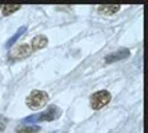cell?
Returning <instances> with one entry per match:
<instances>
[{"label":"cell","mask_w":148,"mask_h":133,"mask_svg":"<svg viewBox=\"0 0 148 133\" xmlns=\"http://www.w3.org/2000/svg\"><path fill=\"white\" fill-rule=\"evenodd\" d=\"M51 133H62V132H51Z\"/></svg>","instance_id":"7c38bea8"},{"label":"cell","mask_w":148,"mask_h":133,"mask_svg":"<svg viewBox=\"0 0 148 133\" xmlns=\"http://www.w3.org/2000/svg\"><path fill=\"white\" fill-rule=\"evenodd\" d=\"M121 6L119 4H111V6H98V13L100 14H115L116 11H119Z\"/></svg>","instance_id":"ba28073f"},{"label":"cell","mask_w":148,"mask_h":133,"mask_svg":"<svg viewBox=\"0 0 148 133\" xmlns=\"http://www.w3.org/2000/svg\"><path fill=\"white\" fill-rule=\"evenodd\" d=\"M40 127L38 125H26V126H21L17 129V133H38Z\"/></svg>","instance_id":"9c48e42d"},{"label":"cell","mask_w":148,"mask_h":133,"mask_svg":"<svg viewBox=\"0 0 148 133\" xmlns=\"http://www.w3.org/2000/svg\"><path fill=\"white\" fill-rule=\"evenodd\" d=\"M31 46L29 44H18L15 46L14 49L10 50V57L15 58V60H19V58H25L31 54Z\"/></svg>","instance_id":"277c9868"},{"label":"cell","mask_w":148,"mask_h":133,"mask_svg":"<svg viewBox=\"0 0 148 133\" xmlns=\"http://www.w3.org/2000/svg\"><path fill=\"white\" fill-rule=\"evenodd\" d=\"M111 101V93L108 90H100L96 92L90 97V105L93 110H101Z\"/></svg>","instance_id":"3957f363"},{"label":"cell","mask_w":148,"mask_h":133,"mask_svg":"<svg viewBox=\"0 0 148 133\" xmlns=\"http://www.w3.org/2000/svg\"><path fill=\"white\" fill-rule=\"evenodd\" d=\"M25 32H26V26H21L18 31L15 32V35H13L11 38L7 40V43H6V47H7V49H11L14 44H15V42H17V40H18V39L21 38L22 35H24V33H25Z\"/></svg>","instance_id":"52a82bcc"},{"label":"cell","mask_w":148,"mask_h":133,"mask_svg":"<svg viewBox=\"0 0 148 133\" xmlns=\"http://www.w3.org/2000/svg\"><path fill=\"white\" fill-rule=\"evenodd\" d=\"M31 44H32V46H31V50L36 51V50H40V49L46 47V46L49 44V40H47V38H46L45 35H38L36 38H33Z\"/></svg>","instance_id":"8992f818"},{"label":"cell","mask_w":148,"mask_h":133,"mask_svg":"<svg viewBox=\"0 0 148 133\" xmlns=\"http://www.w3.org/2000/svg\"><path fill=\"white\" fill-rule=\"evenodd\" d=\"M49 101V93L43 90H33L31 94L26 97V105L32 110H39L45 107Z\"/></svg>","instance_id":"7a4b0ae2"},{"label":"cell","mask_w":148,"mask_h":133,"mask_svg":"<svg viewBox=\"0 0 148 133\" xmlns=\"http://www.w3.org/2000/svg\"><path fill=\"white\" fill-rule=\"evenodd\" d=\"M130 56V51L129 49H119L115 53H111L105 57V63L111 64V63H115V61H119V60H123V58H127Z\"/></svg>","instance_id":"5b68a950"},{"label":"cell","mask_w":148,"mask_h":133,"mask_svg":"<svg viewBox=\"0 0 148 133\" xmlns=\"http://www.w3.org/2000/svg\"><path fill=\"white\" fill-rule=\"evenodd\" d=\"M21 8V6L19 4H4L3 6V15H10V14L15 13L17 10H19Z\"/></svg>","instance_id":"30bf717a"},{"label":"cell","mask_w":148,"mask_h":133,"mask_svg":"<svg viewBox=\"0 0 148 133\" xmlns=\"http://www.w3.org/2000/svg\"><path fill=\"white\" fill-rule=\"evenodd\" d=\"M6 127H7V119L6 118H3V116H0V133L4 132Z\"/></svg>","instance_id":"8fae6325"},{"label":"cell","mask_w":148,"mask_h":133,"mask_svg":"<svg viewBox=\"0 0 148 133\" xmlns=\"http://www.w3.org/2000/svg\"><path fill=\"white\" fill-rule=\"evenodd\" d=\"M60 115H61V110L57 108L56 105H51L47 111L40 112V114L31 115V116L25 118L22 122L25 125H31V123H36V122H49V121H54L57 118H60Z\"/></svg>","instance_id":"6da1fadb"}]
</instances>
